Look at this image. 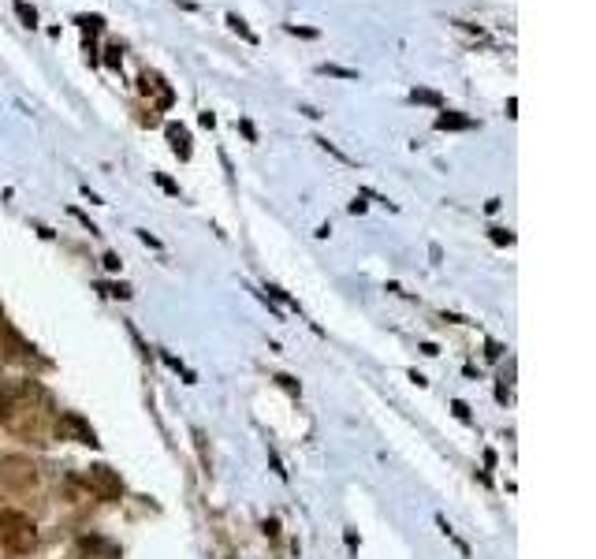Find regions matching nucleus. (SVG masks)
<instances>
[{"label":"nucleus","mask_w":596,"mask_h":559,"mask_svg":"<svg viewBox=\"0 0 596 559\" xmlns=\"http://www.w3.org/2000/svg\"><path fill=\"white\" fill-rule=\"evenodd\" d=\"M15 15L23 19V26H38V11L26 4V0H15Z\"/></svg>","instance_id":"obj_7"},{"label":"nucleus","mask_w":596,"mask_h":559,"mask_svg":"<svg viewBox=\"0 0 596 559\" xmlns=\"http://www.w3.org/2000/svg\"><path fill=\"white\" fill-rule=\"evenodd\" d=\"M239 130H242V135L250 138V142L257 138V130H254V123H250V120H239Z\"/></svg>","instance_id":"obj_13"},{"label":"nucleus","mask_w":596,"mask_h":559,"mask_svg":"<svg viewBox=\"0 0 596 559\" xmlns=\"http://www.w3.org/2000/svg\"><path fill=\"white\" fill-rule=\"evenodd\" d=\"M0 545L15 555H26L38 548V525L23 511H4L0 515Z\"/></svg>","instance_id":"obj_1"},{"label":"nucleus","mask_w":596,"mask_h":559,"mask_svg":"<svg viewBox=\"0 0 596 559\" xmlns=\"http://www.w3.org/2000/svg\"><path fill=\"white\" fill-rule=\"evenodd\" d=\"M105 63H108V68H112V71H120V68H123V56H120V45H108V48H105Z\"/></svg>","instance_id":"obj_10"},{"label":"nucleus","mask_w":596,"mask_h":559,"mask_svg":"<svg viewBox=\"0 0 596 559\" xmlns=\"http://www.w3.org/2000/svg\"><path fill=\"white\" fill-rule=\"evenodd\" d=\"M164 135L172 138V145H175V153H179V157H190V135H187V127L168 123V127H164Z\"/></svg>","instance_id":"obj_4"},{"label":"nucleus","mask_w":596,"mask_h":559,"mask_svg":"<svg viewBox=\"0 0 596 559\" xmlns=\"http://www.w3.org/2000/svg\"><path fill=\"white\" fill-rule=\"evenodd\" d=\"M82 485H86L97 500H120L123 496V481H120V473L108 470V466H86L82 470Z\"/></svg>","instance_id":"obj_2"},{"label":"nucleus","mask_w":596,"mask_h":559,"mask_svg":"<svg viewBox=\"0 0 596 559\" xmlns=\"http://www.w3.org/2000/svg\"><path fill=\"white\" fill-rule=\"evenodd\" d=\"M291 34H298V38H317V30H309V26H287Z\"/></svg>","instance_id":"obj_14"},{"label":"nucleus","mask_w":596,"mask_h":559,"mask_svg":"<svg viewBox=\"0 0 596 559\" xmlns=\"http://www.w3.org/2000/svg\"><path fill=\"white\" fill-rule=\"evenodd\" d=\"M78 26H82V30H90V34H97V30H101L105 23L97 19V15H82V19H78Z\"/></svg>","instance_id":"obj_11"},{"label":"nucleus","mask_w":596,"mask_h":559,"mask_svg":"<svg viewBox=\"0 0 596 559\" xmlns=\"http://www.w3.org/2000/svg\"><path fill=\"white\" fill-rule=\"evenodd\" d=\"M153 179H157V183H160V187H164V190H168V194H179V187H175V183H172V179H168V175H160V172H157V175H153Z\"/></svg>","instance_id":"obj_12"},{"label":"nucleus","mask_w":596,"mask_h":559,"mask_svg":"<svg viewBox=\"0 0 596 559\" xmlns=\"http://www.w3.org/2000/svg\"><path fill=\"white\" fill-rule=\"evenodd\" d=\"M321 71H324V75H336V78H346V82H354V78H358V71H351V68H339V63H324Z\"/></svg>","instance_id":"obj_8"},{"label":"nucleus","mask_w":596,"mask_h":559,"mask_svg":"<svg viewBox=\"0 0 596 559\" xmlns=\"http://www.w3.org/2000/svg\"><path fill=\"white\" fill-rule=\"evenodd\" d=\"M436 127H440V130H470L473 120L458 116V112H440V116H436Z\"/></svg>","instance_id":"obj_5"},{"label":"nucleus","mask_w":596,"mask_h":559,"mask_svg":"<svg viewBox=\"0 0 596 559\" xmlns=\"http://www.w3.org/2000/svg\"><path fill=\"white\" fill-rule=\"evenodd\" d=\"M410 97H413V101H421V105H436V108L443 105V97H440V93H433V90H413Z\"/></svg>","instance_id":"obj_9"},{"label":"nucleus","mask_w":596,"mask_h":559,"mask_svg":"<svg viewBox=\"0 0 596 559\" xmlns=\"http://www.w3.org/2000/svg\"><path fill=\"white\" fill-rule=\"evenodd\" d=\"M492 239L495 242H515V235H510V232H492Z\"/></svg>","instance_id":"obj_15"},{"label":"nucleus","mask_w":596,"mask_h":559,"mask_svg":"<svg viewBox=\"0 0 596 559\" xmlns=\"http://www.w3.org/2000/svg\"><path fill=\"white\" fill-rule=\"evenodd\" d=\"M56 436H60V440H75V443H90V448H97V433H93L78 414H60V418H56Z\"/></svg>","instance_id":"obj_3"},{"label":"nucleus","mask_w":596,"mask_h":559,"mask_svg":"<svg viewBox=\"0 0 596 559\" xmlns=\"http://www.w3.org/2000/svg\"><path fill=\"white\" fill-rule=\"evenodd\" d=\"M227 26H231V30H235V34H239L242 41H250V45H257V38H254V30H250V26H246V19H239V15H235V11H231V15H227Z\"/></svg>","instance_id":"obj_6"}]
</instances>
